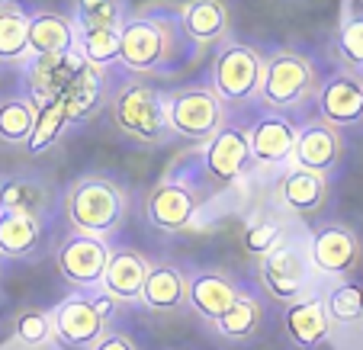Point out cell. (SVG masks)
<instances>
[{"mask_svg": "<svg viewBox=\"0 0 363 350\" xmlns=\"http://www.w3.org/2000/svg\"><path fill=\"white\" fill-rule=\"evenodd\" d=\"M186 35L180 33L177 10L145 7L138 13H125L119 23V58L132 74H164L184 58Z\"/></svg>", "mask_w": 363, "mask_h": 350, "instance_id": "cell-1", "label": "cell"}, {"mask_svg": "<svg viewBox=\"0 0 363 350\" xmlns=\"http://www.w3.org/2000/svg\"><path fill=\"white\" fill-rule=\"evenodd\" d=\"M65 219L71 222L77 235H90V238L106 241L110 235L119 232L129 213V193L123 184L106 174H84V177L71 180L62 199Z\"/></svg>", "mask_w": 363, "mask_h": 350, "instance_id": "cell-2", "label": "cell"}, {"mask_svg": "<svg viewBox=\"0 0 363 350\" xmlns=\"http://www.w3.org/2000/svg\"><path fill=\"white\" fill-rule=\"evenodd\" d=\"M106 113L119 129V135H125L135 145H145V148H158V145L171 142L174 135L164 110V90H158L148 81H125L113 87Z\"/></svg>", "mask_w": 363, "mask_h": 350, "instance_id": "cell-3", "label": "cell"}, {"mask_svg": "<svg viewBox=\"0 0 363 350\" xmlns=\"http://www.w3.org/2000/svg\"><path fill=\"white\" fill-rule=\"evenodd\" d=\"M318 68L312 64V58L296 52V48H274L264 55V77L257 100L267 106L270 113L299 110L308 100H315L318 94Z\"/></svg>", "mask_w": 363, "mask_h": 350, "instance_id": "cell-4", "label": "cell"}, {"mask_svg": "<svg viewBox=\"0 0 363 350\" xmlns=\"http://www.w3.org/2000/svg\"><path fill=\"white\" fill-rule=\"evenodd\" d=\"M261 77H264V55L254 45L238 39H225L216 45L209 87L216 90V96L225 106H245L251 100H257Z\"/></svg>", "mask_w": 363, "mask_h": 350, "instance_id": "cell-5", "label": "cell"}, {"mask_svg": "<svg viewBox=\"0 0 363 350\" xmlns=\"http://www.w3.org/2000/svg\"><path fill=\"white\" fill-rule=\"evenodd\" d=\"M164 110L171 132L190 142H209L216 132L228 125V106L209 84H184L164 90Z\"/></svg>", "mask_w": 363, "mask_h": 350, "instance_id": "cell-6", "label": "cell"}, {"mask_svg": "<svg viewBox=\"0 0 363 350\" xmlns=\"http://www.w3.org/2000/svg\"><path fill=\"white\" fill-rule=\"evenodd\" d=\"M312 264H308L306 254V241L296 244V241H283L257 264V280H261V289L267 299L274 303H296L308 293L312 286V276H308Z\"/></svg>", "mask_w": 363, "mask_h": 350, "instance_id": "cell-7", "label": "cell"}, {"mask_svg": "<svg viewBox=\"0 0 363 350\" xmlns=\"http://www.w3.org/2000/svg\"><path fill=\"white\" fill-rule=\"evenodd\" d=\"M308 264L325 276H350L363 264V241L344 222H322L306 238Z\"/></svg>", "mask_w": 363, "mask_h": 350, "instance_id": "cell-8", "label": "cell"}, {"mask_svg": "<svg viewBox=\"0 0 363 350\" xmlns=\"http://www.w3.org/2000/svg\"><path fill=\"white\" fill-rule=\"evenodd\" d=\"M106 261H110V247L106 241L90 238V235L71 232L68 238L58 241L55 247V267L65 283L74 289H96L106 273Z\"/></svg>", "mask_w": 363, "mask_h": 350, "instance_id": "cell-9", "label": "cell"}, {"mask_svg": "<svg viewBox=\"0 0 363 350\" xmlns=\"http://www.w3.org/2000/svg\"><path fill=\"white\" fill-rule=\"evenodd\" d=\"M199 213V196L184 180H161L145 193V219L158 232H184Z\"/></svg>", "mask_w": 363, "mask_h": 350, "instance_id": "cell-10", "label": "cell"}, {"mask_svg": "<svg viewBox=\"0 0 363 350\" xmlns=\"http://www.w3.org/2000/svg\"><path fill=\"white\" fill-rule=\"evenodd\" d=\"M251 164V145H247V129L228 123L219 129L203 152V177L213 186H232Z\"/></svg>", "mask_w": 363, "mask_h": 350, "instance_id": "cell-11", "label": "cell"}, {"mask_svg": "<svg viewBox=\"0 0 363 350\" xmlns=\"http://www.w3.org/2000/svg\"><path fill=\"white\" fill-rule=\"evenodd\" d=\"M318 119L335 129H350L363 123V74L335 71L318 84L315 94Z\"/></svg>", "mask_w": 363, "mask_h": 350, "instance_id": "cell-12", "label": "cell"}, {"mask_svg": "<svg viewBox=\"0 0 363 350\" xmlns=\"http://www.w3.org/2000/svg\"><path fill=\"white\" fill-rule=\"evenodd\" d=\"M87 62L77 52H65V55H39L29 62L26 84H29V100L42 103V100H58L74 90V84L84 77Z\"/></svg>", "mask_w": 363, "mask_h": 350, "instance_id": "cell-13", "label": "cell"}, {"mask_svg": "<svg viewBox=\"0 0 363 350\" xmlns=\"http://www.w3.org/2000/svg\"><path fill=\"white\" fill-rule=\"evenodd\" d=\"M341 158H344L341 129L322 123V119H308V123L299 125V132H296L293 158H289L296 167L328 177V174L341 164Z\"/></svg>", "mask_w": 363, "mask_h": 350, "instance_id": "cell-14", "label": "cell"}, {"mask_svg": "<svg viewBox=\"0 0 363 350\" xmlns=\"http://www.w3.org/2000/svg\"><path fill=\"white\" fill-rule=\"evenodd\" d=\"M241 295H245L241 286L225 270H193L186 276V305L213 324L238 303Z\"/></svg>", "mask_w": 363, "mask_h": 350, "instance_id": "cell-15", "label": "cell"}, {"mask_svg": "<svg viewBox=\"0 0 363 350\" xmlns=\"http://www.w3.org/2000/svg\"><path fill=\"white\" fill-rule=\"evenodd\" d=\"M177 23H180V33L186 35V42L196 52L225 42L228 29H232V16H228L225 0H184L177 7Z\"/></svg>", "mask_w": 363, "mask_h": 350, "instance_id": "cell-16", "label": "cell"}, {"mask_svg": "<svg viewBox=\"0 0 363 350\" xmlns=\"http://www.w3.org/2000/svg\"><path fill=\"white\" fill-rule=\"evenodd\" d=\"M296 132L299 125L283 113H264L254 119V125L247 129V145H251V161L264 167L283 164L293 158L296 148Z\"/></svg>", "mask_w": 363, "mask_h": 350, "instance_id": "cell-17", "label": "cell"}, {"mask_svg": "<svg viewBox=\"0 0 363 350\" xmlns=\"http://www.w3.org/2000/svg\"><path fill=\"white\" fill-rule=\"evenodd\" d=\"M52 315V331L62 344H71V347H94L100 341V334L106 331V322L96 315V309L90 305L87 295H71L62 305H55Z\"/></svg>", "mask_w": 363, "mask_h": 350, "instance_id": "cell-18", "label": "cell"}, {"mask_svg": "<svg viewBox=\"0 0 363 350\" xmlns=\"http://www.w3.org/2000/svg\"><path fill=\"white\" fill-rule=\"evenodd\" d=\"M283 328H286L289 344L299 350H312V347L328 341L331 322H328V315H325L322 295L306 293L302 299L289 303L286 312H283Z\"/></svg>", "mask_w": 363, "mask_h": 350, "instance_id": "cell-19", "label": "cell"}, {"mask_svg": "<svg viewBox=\"0 0 363 350\" xmlns=\"http://www.w3.org/2000/svg\"><path fill=\"white\" fill-rule=\"evenodd\" d=\"M148 267H151V261L142 251H135V247H113L100 289L110 293L116 303H138Z\"/></svg>", "mask_w": 363, "mask_h": 350, "instance_id": "cell-20", "label": "cell"}, {"mask_svg": "<svg viewBox=\"0 0 363 350\" xmlns=\"http://www.w3.org/2000/svg\"><path fill=\"white\" fill-rule=\"evenodd\" d=\"M26 42H29V58L77 52L74 23L65 13H55V10H35V13H29Z\"/></svg>", "mask_w": 363, "mask_h": 350, "instance_id": "cell-21", "label": "cell"}, {"mask_svg": "<svg viewBox=\"0 0 363 350\" xmlns=\"http://www.w3.org/2000/svg\"><path fill=\"white\" fill-rule=\"evenodd\" d=\"M277 196H280L283 209L308 219V215L322 213L325 203H328V177L302 171V167H293V171L283 174L280 186H277Z\"/></svg>", "mask_w": 363, "mask_h": 350, "instance_id": "cell-22", "label": "cell"}, {"mask_svg": "<svg viewBox=\"0 0 363 350\" xmlns=\"http://www.w3.org/2000/svg\"><path fill=\"white\" fill-rule=\"evenodd\" d=\"M138 303H145L151 312H180L186 305V273L177 264L158 261L148 267V276L142 283V295Z\"/></svg>", "mask_w": 363, "mask_h": 350, "instance_id": "cell-23", "label": "cell"}, {"mask_svg": "<svg viewBox=\"0 0 363 350\" xmlns=\"http://www.w3.org/2000/svg\"><path fill=\"white\" fill-rule=\"evenodd\" d=\"M106 100H110V94H106V71L87 64L84 77L74 84V90L62 100L65 116H68V125L90 123L94 116H100V110H106Z\"/></svg>", "mask_w": 363, "mask_h": 350, "instance_id": "cell-24", "label": "cell"}, {"mask_svg": "<svg viewBox=\"0 0 363 350\" xmlns=\"http://www.w3.org/2000/svg\"><path fill=\"white\" fill-rule=\"evenodd\" d=\"M42 241V219L29 213L0 209V257H29Z\"/></svg>", "mask_w": 363, "mask_h": 350, "instance_id": "cell-25", "label": "cell"}, {"mask_svg": "<svg viewBox=\"0 0 363 350\" xmlns=\"http://www.w3.org/2000/svg\"><path fill=\"white\" fill-rule=\"evenodd\" d=\"M26 23L29 13L16 0H0V64H20L29 58Z\"/></svg>", "mask_w": 363, "mask_h": 350, "instance_id": "cell-26", "label": "cell"}, {"mask_svg": "<svg viewBox=\"0 0 363 350\" xmlns=\"http://www.w3.org/2000/svg\"><path fill=\"white\" fill-rule=\"evenodd\" d=\"M35 123V103L29 96H0V145L26 148Z\"/></svg>", "mask_w": 363, "mask_h": 350, "instance_id": "cell-27", "label": "cell"}, {"mask_svg": "<svg viewBox=\"0 0 363 350\" xmlns=\"http://www.w3.org/2000/svg\"><path fill=\"white\" fill-rule=\"evenodd\" d=\"M283 232H286V222L277 213H267V209H264V213H254L251 219L245 222V228H241V247H245L247 257L264 261L277 244L286 241Z\"/></svg>", "mask_w": 363, "mask_h": 350, "instance_id": "cell-28", "label": "cell"}, {"mask_svg": "<svg viewBox=\"0 0 363 350\" xmlns=\"http://www.w3.org/2000/svg\"><path fill=\"white\" fill-rule=\"evenodd\" d=\"M261 328H264V305L254 295H241L238 303L216 322V331L225 341H235V344L254 341V337L261 334Z\"/></svg>", "mask_w": 363, "mask_h": 350, "instance_id": "cell-29", "label": "cell"}, {"mask_svg": "<svg viewBox=\"0 0 363 350\" xmlns=\"http://www.w3.org/2000/svg\"><path fill=\"white\" fill-rule=\"evenodd\" d=\"M48 206V190L42 180L35 177H4L0 180V209H13V213L39 215Z\"/></svg>", "mask_w": 363, "mask_h": 350, "instance_id": "cell-30", "label": "cell"}, {"mask_svg": "<svg viewBox=\"0 0 363 350\" xmlns=\"http://www.w3.org/2000/svg\"><path fill=\"white\" fill-rule=\"evenodd\" d=\"M335 55L341 62V71L363 74V13L360 10H344L335 33Z\"/></svg>", "mask_w": 363, "mask_h": 350, "instance_id": "cell-31", "label": "cell"}, {"mask_svg": "<svg viewBox=\"0 0 363 350\" xmlns=\"http://www.w3.org/2000/svg\"><path fill=\"white\" fill-rule=\"evenodd\" d=\"M65 129H68V116H65V106L58 100L35 103V123H33V135L26 142V152L45 154L48 148H55V142L62 138Z\"/></svg>", "mask_w": 363, "mask_h": 350, "instance_id": "cell-32", "label": "cell"}, {"mask_svg": "<svg viewBox=\"0 0 363 350\" xmlns=\"http://www.w3.org/2000/svg\"><path fill=\"white\" fill-rule=\"evenodd\" d=\"M322 305L331 324H360L363 322V286L354 280H337L322 295Z\"/></svg>", "mask_w": 363, "mask_h": 350, "instance_id": "cell-33", "label": "cell"}, {"mask_svg": "<svg viewBox=\"0 0 363 350\" xmlns=\"http://www.w3.org/2000/svg\"><path fill=\"white\" fill-rule=\"evenodd\" d=\"M125 16L123 0H71V16L74 33L81 29H116Z\"/></svg>", "mask_w": 363, "mask_h": 350, "instance_id": "cell-34", "label": "cell"}, {"mask_svg": "<svg viewBox=\"0 0 363 350\" xmlns=\"http://www.w3.org/2000/svg\"><path fill=\"white\" fill-rule=\"evenodd\" d=\"M77 55L94 68L110 71L119 58V26L116 29H81L77 33Z\"/></svg>", "mask_w": 363, "mask_h": 350, "instance_id": "cell-35", "label": "cell"}, {"mask_svg": "<svg viewBox=\"0 0 363 350\" xmlns=\"http://www.w3.org/2000/svg\"><path fill=\"white\" fill-rule=\"evenodd\" d=\"M13 337L23 344V347H42L55 337L52 331V315L39 305H26L13 315Z\"/></svg>", "mask_w": 363, "mask_h": 350, "instance_id": "cell-36", "label": "cell"}, {"mask_svg": "<svg viewBox=\"0 0 363 350\" xmlns=\"http://www.w3.org/2000/svg\"><path fill=\"white\" fill-rule=\"evenodd\" d=\"M87 350H138V344L132 341V334H125V331H103L100 334V341L94 344V347H87Z\"/></svg>", "mask_w": 363, "mask_h": 350, "instance_id": "cell-37", "label": "cell"}, {"mask_svg": "<svg viewBox=\"0 0 363 350\" xmlns=\"http://www.w3.org/2000/svg\"><path fill=\"white\" fill-rule=\"evenodd\" d=\"M87 299H90V305L96 309V315H100L106 324H110L113 318H116V305H119V303L113 299L110 293H103V289H96V293H90V295H87Z\"/></svg>", "mask_w": 363, "mask_h": 350, "instance_id": "cell-38", "label": "cell"}, {"mask_svg": "<svg viewBox=\"0 0 363 350\" xmlns=\"http://www.w3.org/2000/svg\"><path fill=\"white\" fill-rule=\"evenodd\" d=\"M350 10H360V13H363V0H360V7H350Z\"/></svg>", "mask_w": 363, "mask_h": 350, "instance_id": "cell-39", "label": "cell"}]
</instances>
